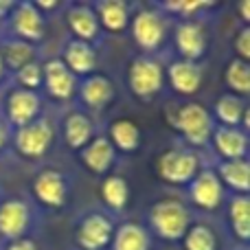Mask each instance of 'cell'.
I'll return each instance as SVG.
<instances>
[{"instance_id":"cell-22","label":"cell","mask_w":250,"mask_h":250,"mask_svg":"<svg viewBox=\"0 0 250 250\" xmlns=\"http://www.w3.org/2000/svg\"><path fill=\"white\" fill-rule=\"evenodd\" d=\"M112 250H151V235L138 222H123L112 233Z\"/></svg>"},{"instance_id":"cell-32","label":"cell","mask_w":250,"mask_h":250,"mask_svg":"<svg viewBox=\"0 0 250 250\" xmlns=\"http://www.w3.org/2000/svg\"><path fill=\"white\" fill-rule=\"evenodd\" d=\"M208 7H213V4L204 2V0H193V2H189V0H176V2L160 4V9H163L165 13H176L182 20H195V13H202L204 9H208Z\"/></svg>"},{"instance_id":"cell-16","label":"cell","mask_w":250,"mask_h":250,"mask_svg":"<svg viewBox=\"0 0 250 250\" xmlns=\"http://www.w3.org/2000/svg\"><path fill=\"white\" fill-rule=\"evenodd\" d=\"M79 99L88 105L90 110H105L117 97V90H114L112 79H108L105 75L92 73L88 77H83V82L77 86Z\"/></svg>"},{"instance_id":"cell-5","label":"cell","mask_w":250,"mask_h":250,"mask_svg":"<svg viewBox=\"0 0 250 250\" xmlns=\"http://www.w3.org/2000/svg\"><path fill=\"white\" fill-rule=\"evenodd\" d=\"M53 138H55V127L48 119L40 117L33 123L24 125V127H18L13 132L11 141L13 147L18 149V154L24 156V158H42L53 145Z\"/></svg>"},{"instance_id":"cell-29","label":"cell","mask_w":250,"mask_h":250,"mask_svg":"<svg viewBox=\"0 0 250 250\" xmlns=\"http://www.w3.org/2000/svg\"><path fill=\"white\" fill-rule=\"evenodd\" d=\"M101 198L105 207L121 213L129 204V185L121 176H105L101 182Z\"/></svg>"},{"instance_id":"cell-12","label":"cell","mask_w":250,"mask_h":250,"mask_svg":"<svg viewBox=\"0 0 250 250\" xmlns=\"http://www.w3.org/2000/svg\"><path fill=\"white\" fill-rule=\"evenodd\" d=\"M189 198L202 211H215L224 202V185L213 169H204L189 182Z\"/></svg>"},{"instance_id":"cell-28","label":"cell","mask_w":250,"mask_h":250,"mask_svg":"<svg viewBox=\"0 0 250 250\" xmlns=\"http://www.w3.org/2000/svg\"><path fill=\"white\" fill-rule=\"evenodd\" d=\"M229 224L230 230L237 239L244 244L250 237V200L248 195H237L235 193L229 202Z\"/></svg>"},{"instance_id":"cell-37","label":"cell","mask_w":250,"mask_h":250,"mask_svg":"<svg viewBox=\"0 0 250 250\" xmlns=\"http://www.w3.org/2000/svg\"><path fill=\"white\" fill-rule=\"evenodd\" d=\"M239 16H242L244 24L250 22V0H242V2H239Z\"/></svg>"},{"instance_id":"cell-2","label":"cell","mask_w":250,"mask_h":250,"mask_svg":"<svg viewBox=\"0 0 250 250\" xmlns=\"http://www.w3.org/2000/svg\"><path fill=\"white\" fill-rule=\"evenodd\" d=\"M200 171V158L185 147H171L156 158V176L173 187L189 185Z\"/></svg>"},{"instance_id":"cell-35","label":"cell","mask_w":250,"mask_h":250,"mask_svg":"<svg viewBox=\"0 0 250 250\" xmlns=\"http://www.w3.org/2000/svg\"><path fill=\"white\" fill-rule=\"evenodd\" d=\"M7 250H38V246H35L31 239L22 237V239H16V242H9Z\"/></svg>"},{"instance_id":"cell-6","label":"cell","mask_w":250,"mask_h":250,"mask_svg":"<svg viewBox=\"0 0 250 250\" xmlns=\"http://www.w3.org/2000/svg\"><path fill=\"white\" fill-rule=\"evenodd\" d=\"M129 29H132V38L136 46L145 53L158 51L165 42V33H167L165 16L158 9H141L132 18Z\"/></svg>"},{"instance_id":"cell-31","label":"cell","mask_w":250,"mask_h":250,"mask_svg":"<svg viewBox=\"0 0 250 250\" xmlns=\"http://www.w3.org/2000/svg\"><path fill=\"white\" fill-rule=\"evenodd\" d=\"M185 250H217V235L207 224H191L182 237Z\"/></svg>"},{"instance_id":"cell-13","label":"cell","mask_w":250,"mask_h":250,"mask_svg":"<svg viewBox=\"0 0 250 250\" xmlns=\"http://www.w3.org/2000/svg\"><path fill=\"white\" fill-rule=\"evenodd\" d=\"M42 83L48 95L57 101H68L77 92V77L66 68L60 57L46 60L42 64Z\"/></svg>"},{"instance_id":"cell-19","label":"cell","mask_w":250,"mask_h":250,"mask_svg":"<svg viewBox=\"0 0 250 250\" xmlns=\"http://www.w3.org/2000/svg\"><path fill=\"white\" fill-rule=\"evenodd\" d=\"M114 160H117V149L108 136H95L86 147L82 149V163L95 176H105L112 169Z\"/></svg>"},{"instance_id":"cell-36","label":"cell","mask_w":250,"mask_h":250,"mask_svg":"<svg viewBox=\"0 0 250 250\" xmlns=\"http://www.w3.org/2000/svg\"><path fill=\"white\" fill-rule=\"evenodd\" d=\"M9 141H11V127H9L7 121L0 119V151L9 145Z\"/></svg>"},{"instance_id":"cell-26","label":"cell","mask_w":250,"mask_h":250,"mask_svg":"<svg viewBox=\"0 0 250 250\" xmlns=\"http://www.w3.org/2000/svg\"><path fill=\"white\" fill-rule=\"evenodd\" d=\"M108 141L112 143L114 149H121L125 154H132L141 147V127L132 119H117L110 125Z\"/></svg>"},{"instance_id":"cell-3","label":"cell","mask_w":250,"mask_h":250,"mask_svg":"<svg viewBox=\"0 0 250 250\" xmlns=\"http://www.w3.org/2000/svg\"><path fill=\"white\" fill-rule=\"evenodd\" d=\"M127 83L136 99L151 101L156 95H160L165 83V70L160 62H156L151 55L134 57L127 68Z\"/></svg>"},{"instance_id":"cell-30","label":"cell","mask_w":250,"mask_h":250,"mask_svg":"<svg viewBox=\"0 0 250 250\" xmlns=\"http://www.w3.org/2000/svg\"><path fill=\"white\" fill-rule=\"evenodd\" d=\"M224 83L233 90L230 95L246 97L250 92V64L248 62L233 57L224 68Z\"/></svg>"},{"instance_id":"cell-4","label":"cell","mask_w":250,"mask_h":250,"mask_svg":"<svg viewBox=\"0 0 250 250\" xmlns=\"http://www.w3.org/2000/svg\"><path fill=\"white\" fill-rule=\"evenodd\" d=\"M173 127L182 134L189 145L193 147H204L208 141H211V134L215 129V123H213V117L202 104H185L178 108L176 119H173Z\"/></svg>"},{"instance_id":"cell-14","label":"cell","mask_w":250,"mask_h":250,"mask_svg":"<svg viewBox=\"0 0 250 250\" xmlns=\"http://www.w3.org/2000/svg\"><path fill=\"white\" fill-rule=\"evenodd\" d=\"M31 226V208L24 200L9 198L0 204V235L9 242L22 239Z\"/></svg>"},{"instance_id":"cell-7","label":"cell","mask_w":250,"mask_h":250,"mask_svg":"<svg viewBox=\"0 0 250 250\" xmlns=\"http://www.w3.org/2000/svg\"><path fill=\"white\" fill-rule=\"evenodd\" d=\"M114 224L104 213H88L75 229V242L82 250H105L112 242Z\"/></svg>"},{"instance_id":"cell-21","label":"cell","mask_w":250,"mask_h":250,"mask_svg":"<svg viewBox=\"0 0 250 250\" xmlns=\"http://www.w3.org/2000/svg\"><path fill=\"white\" fill-rule=\"evenodd\" d=\"M215 119L222 127H242L248 132V105L237 95H222L215 104Z\"/></svg>"},{"instance_id":"cell-20","label":"cell","mask_w":250,"mask_h":250,"mask_svg":"<svg viewBox=\"0 0 250 250\" xmlns=\"http://www.w3.org/2000/svg\"><path fill=\"white\" fill-rule=\"evenodd\" d=\"M64 66L75 75V77H88L95 73L97 68V51L92 44L82 42V40H70L64 48V57H62Z\"/></svg>"},{"instance_id":"cell-25","label":"cell","mask_w":250,"mask_h":250,"mask_svg":"<svg viewBox=\"0 0 250 250\" xmlns=\"http://www.w3.org/2000/svg\"><path fill=\"white\" fill-rule=\"evenodd\" d=\"M217 178L224 187L237 191V195H246L250 189V165L246 158L242 160H222L217 165Z\"/></svg>"},{"instance_id":"cell-8","label":"cell","mask_w":250,"mask_h":250,"mask_svg":"<svg viewBox=\"0 0 250 250\" xmlns=\"http://www.w3.org/2000/svg\"><path fill=\"white\" fill-rule=\"evenodd\" d=\"M42 112V99L35 90H24V88H13L7 95L4 101V114H7L9 127L18 129L24 125L33 123L35 119H40Z\"/></svg>"},{"instance_id":"cell-23","label":"cell","mask_w":250,"mask_h":250,"mask_svg":"<svg viewBox=\"0 0 250 250\" xmlns=\"http://www.w3.org/2000/svg\"><path fill=\"white\" fill-rule=\"evenodd\" d=\"M62 132H64V141L70 149H79L82 151L88 143L95 136V123L88 114L83 112H70L68 117L64 119V125H62Z\"/></svg>"},{"instance_id":"cell-9","label":"cell","mask_w":250,"mask_h":250,"mask_svg":"<svg viewBox=\"0 0 250 250\" xmlns=\"http://www.w3.org/2000/svg\"><path fill=\"white\" fill-rule=\"evenodd\" d=\"M173 42H176V51L180 53V60L200 62L208 48L207 26L198 20L178 22L173 31Z\"/></svg>"},{"instance_id":"cell-18","label":"cell","mask_w":250,"mask_h":250,"mask_svg":"<svg viewBox=\"0 0 250 250\" xmlns=\"http://www.w3.org/2000/svg\"><path fill=\"white\" fill-rule=\"evenodd\" d=\"M211 141L222 160H242L248 154V132H244L242 127L217 125L211 134Z\"/></svg>"},{"instance_id":"cell-15","label":"cell","mask_w":250,"mask_h":250,"mask_svg":"<svg viewBox=\"0 0 250 250\" xmlns=\"http://www.w3.org/2000/svg\"><path fill=\"white\" fill-rule=\"evenodd\" d=\"M167 82L173 88V92L182 97H191L200 90L204 82V70L200 62L176 60L167 66Z\"/></svg>"},{"instance_id":"cell-34","label":"cell","mask_w":250,"mask_h":250,"mask_svg":"<svg viewBox=\"0 0 250 250\" xmlns=\"http://www.w3.org/2000/svg\"><path fill=\"white\" fill-rule=\"evenodd\" d=\"M233 51L237 60H244V62L250 60V26L248 24H244L237 31V35L233 38Z\"/></svg>"},{"instance_id":"cell-10","label":"cell","mask_w":250,"mask_h":250,"mask_svg":"<svg viewBox=\"0 0 250 250\" xmlns=\"http://www.w3.org/2000/svg\"><path fill=\"white\" fill-rule=\"evenodd\" d=\"M11 29L13 38L22 40V42H42L46 35V22H44V13L35 7V2H18L11 11Z\"/></svg>"},{"instance_id":"cell-1","label":"cell","mask_w":250,"mask_h":250,"mask_svg":"<svg viewBox=\"0 0 250 250\" xmlns=\"http://www.w3.org/2000/svg\"><path fill=\"white\" fill-rule=\"evenodd\" d=\"M191 226V213L185 202L176 198H165L151 204L149 229L165 242H180Z\"/></svg>"},{"instance_id":"cell-39","label":"cell","mask_w":250,"mask_h":250,"mask_svg":"<svg viewBox=\"0 0 250 250\" xmlns=\"http://www.w3.org/2000/svg\"><path fill=\"white\" fill-rule=\"evenodd\" d=\"M4 73H7V68H4V62H2V55H0V82L4 79Z\"/></svg>"},{"instance_id":"cell-17","label":"cell","mask_w":250,"mask_h":250,"mask_svg":"<svg viewBox=\"0 0 250 250\" xmlns=\"http://www.w3.org/2000/svg\"><path fill=\"white\" fill-rule=\"evenodd\" d=\"M66 24H68L73 40H82V42L92 44L99 40L101 26L97 20V13L90 4H70L66 11Z\"/></svg>"},{"instance_id":"cell-11","label":"cell","mask_w":250,"mask_h":250,"mask_svg":"<svg viewBox=\"0 0 250 250\" xmlns=\"http://www.w3.org/2000/svg\"><path fill=\"white\" fill-rule=\"evenodd\" d=\"M35 200L46 208H62L68 198V182L66 176L57 169H42L38 176L33 178L31 185Z\"/></svg>"},{"instance_id":"cell-24","label":"cell","mask_w":250,"mask_h":250,"mask_svg":"<svg viewBox=\"0 0 250 250\" xmlns=\"http://www.w3.org/2000/svg\"><path fill=\"white\" fill-rule=\"evenodd\" d=\"M99 26L112 33H123L129 26V4L123 0H101L95 7Z\"/></svg>"},{"instance_id":"cell-33","label":"cell","mask_w":250,"mask_h":250,"mask_svg":"<svg viewBox=\"0 0 250 250\" xmlns=\"http://www.w3.org/2000/svg\"><path fill=\"white\" fill-rule=\"evenodd\" d=\"M16 82H18V88L38 92V88L42 86V64L31 62V64L22 66L20 70H16Z\"/></svg>"},{"instance_id":"cell-38","label":"cell","mask_w":250,"mask_h":250,"mask_svg":"<svg viewBox=\"0 0 250 250\" xmlns=\"http://www.w3.org/2000/svg\"><path fill=\"white\" fill-rule=\"evenodd\" d=\"M13 7H16V2H0V18H4V16H11Z\"/></svg>"},{"instance_id":"cell-27","label":"cell","mask_w":250,"mask_h":250,"mask_svg":"<svg viewBox=\"0 0 250 250\" xmlns=\"http://www.w3.org/2000/svg\"><path fill=\"white\" fill-rule=\"evenodd\" d=\"M0 55H2L4 68L16 73L22 66L35 62V48H33V44H29V42H22V40H18V38H9L0 44Z\"/></svg>"}]
</instances>
